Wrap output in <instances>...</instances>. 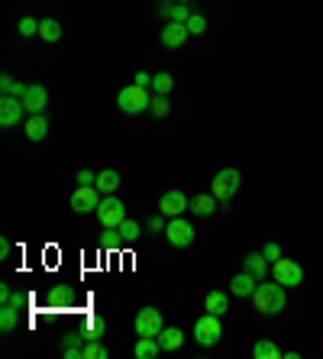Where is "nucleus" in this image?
I'll return each instance as SVG.
<instances>
[{"mask_svg": "<svg viewBox=\"0 0 323 359\" xmlns=\"http://www.w3.org/2000/svg\"><path fill=\"white\" fill-rule=\"evenodd\" d=\"M26 301H30V295H23V291H13L10 295V304H17V308H26Z\"/></svg>", "mask_w": 323, "mask_h": 359, "instance_id": "obj_41", "label": "nucleus"}, {"mask_svg": "<svg viewBox=\"0 0 323 359\" xmlns=\"http://www.w3.org/2000/svg\"><path fill=\"white\" fill-rule=\"evenodd\" d=\"M23 133H26L30 142H42L49 136V117L46 113H30V117L23 120Z\"/></svg>", "mask_w": 323, "mask_h": 359, "instance_id": "obj_13", "label": "nucleus"}, {"mask_svg": "<svg viewBox=\"0 0 323 359\" xmlns=\"http://www.w3.org/2000/svg\"><path fill=\"white\" fill-rule=\"evenodd\" d=\"M262 256H265L268 262H278V259H282V246H278V243H265Z\"/></svg>", "mask_w": 323, "mask_h": 359, "instance_id": "obj_38", "label": "nucleus"}, {"mask_svg": "<svg viewBox=\"0 0 323 359\" xmlns=\"http://www.w3.org/2000/svg\"><path fill=\"white\" fill-rule=\"evenodd\" d=\"M26 117H30V113H26V107H23V98H10V94L0 98V127H3V130L20 127Z\"/></svg>", "mask_w": 323, "mask_h": 359, "instance_id": "obj_9", "label": "nucleus"}, {"mask_svg": "<svg viewBox=\"0 0 323 359\" xmlns=\"http://www.w3.org/2000/svg\"><path fill=\"white\" fill-rule=\"evenodd\" d=\"M98 220H100V227H110V230H117L123 220H127V208H123V201L117 198V194H104L98 204Z\"/></svg>", "mask_w": 323, "mask_h": 359, "instance_id": "obj_5", "label": "nucleus"}, {"mask_svg": "<svg viewBox=\"0 0 323 359\" xmlns=\"http://www.w3.org/2000/svg\"><path fill=\"white\" fill-rule=\"evenodd\" d=\"M204 311H207V314H216V317H223L226 311H230V298H226V291H220V288H210V291H207Z\"/></svg>", "mask_w": 323, "mask_h": 359, "instance_id": "obj_17", "label": "nucleus"}, {"mask_svg": "<svg viewBox=\"0 0 323 359\" xmlns=\"http://www.w3.org/2000/svg\"><path fill=\"white\" fill-rule=\"evenodd\" d=\"M252 304L259 314H265V317H275V314H282L284 304H288V298H284V285H278V282H259L252 291Z\"/></svg>", "mask_w": 323, "mask_h": 359, "instance_id": "obj_1", "label": "nucleus"}, {"mask_svg": "<svg viewBox=\"0 0 323 359\" xmlns=\"http://www.w3.org/2000/svg\"><path fill=\"white\" fill-rule=\"evenodd\" d=\"M75 181H78V185H98V172H91V169H81L78 175H75Z\"/></svg>", "mask_w": 323, "mask_h": 359, "instance_id": "obj_39", "label": "nucleus"}, {"mask_svg": "<svg viewBox=\"0 0 323 359\" xmlns=\"http://www.w3.org/2000/svg\"><path fill=\"white\" fill-rule=\"evenodd\" d=\"M149 88H139V84H127V88H120L117 94V107L129 117H136V113H146L149 110Z\"/></svg>", "mask_w": 323, "mask_h": 359, "instance_id": "obj_3", "label": "nucleus"}, {"mask_svg": "<svg viewBox=\"0 0 323 359\" xmlns=\"http://www.w3.org/2000/svg\"><path fill=\"white\" fill-rule=\"evenodd\" d=\"M100 246H104V250H110V252H117V250H123L127 243H123V237H120V230L104 227V237H100Z\"/></svg>", "mask_w": 323, "mask_h": 359, "instance_id": "obj_31", "label": "nucleus"}, {"mask_svg": "<svg viewBox=\"0 0 323 359\" xmlns=\"http://www.w3.org/2000/svg\"><path fill=\"white\" fill-rule=\"evenodd\" d=\"M252 359H284V353L278 349V343H272V340H259L252 347Z\"/></svg>", "mask_w": 323, "mask_h": 359, "instance_id": "obj_25", "label": "nucleus"}, {"mask_svg": "<svg viewBox=\"0 0 323 359\" xmlns=\"http://www.w3.org/2000/svg\"><path fill=\"white\" fill-rule=\"evenodd\" d=\"M98 204H100L98 185H78L71 191V210L75 214H91V210H98Z\"/></svg>", "mask_w": 323, "mask_h": 359, "instance_id": "obj_10", "label": "nucleus"}, {"mask_svg": "<svg viewBox=\"0 0 323 359\" xmlns=\"http://www.w3.org/2000/svg\"><path fill=\"white\" fill-rule=\"evenodd\" d=\"M120 237H123V243H127V246H129V243H139V239H142V227H139V223H136V220H123V223H120Z\"/></svg>", "mask_w": 323, "mask_h": 359, "instance_id": "obj_29", "label": "nucleus"}, {"mask_svg": "<svg viewBox=\"0 0 323 359\" xmlns=\"http://www.w3.org/2000/svg\"><path fill=\"white\" fill-rule=\"evenodd\" d=\"M194 340H197V347H216L220 340H223V320L216 317V314H204V317H197L194 324Z\"/></svg>", "mask_w": 323, "mask_h": 359, "instance_id": "obj_4", "label": "nucleus"}, {"mask_svg": "<svg viewBox=\"0 0 323 359\" xmlns=\"http://www.w3.org/2000/svg\"><path fill=\"white\" fill-rule=\"evenodd\" d=\"M152 78H156V75H149V71H136V75H133V84H139V88H152Z\"/></svg>", "mask_w": 323, "mask_h": 359, "instance_id": "obj_40", "label": "nucleus"}, {"mask_svg": "<svg viewBox=\"0 0 323 359\" xmlns=\"http://www.w3.org/2000/svg\"><path fill=\"white\" fill-rule=\"evenodd\" d=\"M168 107H172V104H168V94H152V100H149V113H152V117H165Z\"/></svg>", "mask_w": 323, "mask_h": 359, "instance_id": "obj_33", "label": "nucleus"}, {"mask_svg": "<svg viewBox=\"0 0 323 359\" xmlns=\"http://www.w3.org/2000/svg\"><path fill=\"white\" fill-rule=\"evenodd\" d=\"M255 285H259V279H255L252 272H239V275H233L230 279V295H236V298H252Z\"/></svg>", "mask_w": 323, "mask_h": 359, "instance_id": "obj_15", "label": "nucleus"}, {"mask_svg": "<svg viewBox=\"0 0 323 359\" xmlns=\"http://www.w3.org/2000/svg\"><path fill=\"white\" fill-rule=\"evenodd\" d=\"M62 356L65 359H84V337L81 330H71L62 337Z\"/></svg>", "mask_w": 323, "mask_h": 359, "instance_id": "obj_16", "label": "nucleus"}, {"mask_svg": "<svg viewBox=\"0 0 323 359\" xmlns=\"http://www.w3.org/2000/svg\"><path fill=\"white\" fill-rule=\"evenodd\" d=\"M162 13L175 23H187L191 20V3H162Z\"/></svg>", "mask_w": 323, "mask_h": 359, "instance_id": "obj_26", "label": "nucleus"}, {"mask_svg": "<svg viewBox=\"0 0 323 359\" xmlns=\"http://www.w3.org/2000/svg\"><path fill=\"white\" fill-rule=\"evenodd\" d=\"M243 269H246V272H252L255 279L262 282L265 275H272V262L265 259L262 252H249V256L243 259Z\"/></svg>", "mask_w": 323, "mask_h": 359, "instance_id": "obj_18", "label": "nucleus"}, {"mask_svg": "<svg viewBox=\"0 0 323 359\" xmlns=\"http://www.w3.org/2000/svg\"><path fill=\"white\" fill-rule=\"evenodd\" d=\"M10 285H0V304H7V301H10Z\"/></svg>", "mask_w": 323, "mask_h": 359, "instance_id": "obj_43", "label": "nucleus"}, {"mask_svg": "<svg viewBox=\"0 0 323 359\" xmlns=\"http://www.w3.org/2000/svg\"><path fill=\"white\" fill-rule=\"evenodd\" d=\"M165 239L175 246V250H185V246H191L194 243V223L185 217H172L165 227Z\"/></svg>", "mask_w": 323, "mask_h": 359, "instance_id": "obj_8", "label": "nucleus"}, {"mask_svg": "<svg viewBox=\"0 0 323 359\" xmlns=\"http://www.w3.org/2000/svg\"><path fill=\"white\" fill-rule=\"evenodd\" d=\"M239 185H243L239 169H220L214 178H210V194H214L220 204H230V198L239 191Z\"/></svg>", "mask_w": 323, "mask_h": 359, "instance_id": "obj_2", "label": "nucleus"}, {"mask_svg": "<svg viewBox=\"0 0 323 359\" xmlns=\"http://www.w3.org/2000/svg\"><path fill=\"white\" fill-rule=\"evenodd\" d=\"M185 26H187V33H191V36H201V33L207 30V20H204V13H191V20H187Z\"/></svg>", "mask_w": 323, "mask_h": 359, "instance_id": "obj_35", "label": "nucleus"}, {"mask_svg": "<svg viewBox=\"0 0 323 359\" xmlns=\"http://www.w3.org/2000/svg\"><path fill=\"white\" fill-rule=\"evenodd\" d=\"M17 30H20V36H39V20H33V17H23V20L17 23Z\"/></svg>", "mask_w": 323, "mask_h": 359, "instance_id": "obj_36", "label": "nucleus"}, {"mask_svg": "<svg viewBox=\"0 0 323 359\" xmlns=\"http://www.w3.org/2000/svg\"><path fill=\"white\" fill-rule=\"evenodd\" d=\"M158 347H162V353H175V349L185 347V333L178 327H165L158 333Z\"/></svg>", "mask_w": 323, "mask_h": 359, "instance_id": "obj_20", "label": "nucleus"}, {"mask_svg": "<svg viewBox=\"0 0 323 359\" xmlns=\"http://www.w3.org/2000/svg\"><path fill=\"white\" fill-rule=\"evenodd\" d=\"M23 107H26V113H46V107H49V91H46V84H30L26 94H23Z\"/></svg>", "mask_w": 323, "mask_h": 359, "instance_id": "obj_12", "label": "nucleus"}, {"mask_svg": "<svg viewBox=\"0 0 323 359\" xmlns=\"http://www.w3.org/2000/svg\"><path fill=\"white\" fill-rule=\"evenodd\" d=\"M216 208H220V201H216L210 191H207V194H197V198H191V214H194V217H210Z\"/></svg>", "mask_w": 323, "mask_h": 359, "instance_id": "obj_19", "label": "nucleus"}, {"mask_svg": "<svg viewBox=\"0 0 323 359\" xmlns=\"http://www.w3.org/2000/svg\"><path fill=\"white\" fill-rule=\"evenodd\" d=\"M46 304H52V308H65V304H75V291H71L68 285H55V288L46 295Z\"/></svg>", "mask_w": 323, "mask_h": 359, "instance_id": "obj_23", "label": "nucleus"}, {"mask_svg": "<svg viewBox=\"0 0 323 359\" xmlns=\"http://www.w3.org/2000/svg\"><path fill=\"white\" fill-rule=\"evenodd\" d=\"M39 39H46V42H59V39H62V23H59V20H52V17L39 20Z\"/></svg>", "mask_w": 323, "mask_h": 359, "instance_id": "obj_27", "label": "nucleus"}, {"mask_svg": "<svg viewBox=\"0 0 323 359\" xmlns=\"http://www.w3.org/2000/svg\"><path fill=\"white\" fill-rule=\"evenodd\" d=\"M175 3H191V0H175Z\"/></svg>", "mask_w": 323, "mask_h": 359, "instance_id": "obj_44", "label": "nucleus"}, {"mask_svg": "<svg viewBox=\"0 0 323 359\" xmlns=\"http://www.w3.org/2000/svg\"><path fill=\"white\" fill-rule=\"evenodd\" d=\"M272 279L278 282V285H284V288H297V285H304V269H301V262H294V259H278L272 262Z\"/></svg>", "mask_w": 323, "mask_h": 359, "instance_id": "obj_6", "label": "nucleus"}, {"mask_svg": "<svg viewBox=\"0 0 323 359\" xmlns=\"http://www.w3.org/2000/svg\"><path fill=\"white\" fill-rule=\"evenodd\" d=\"M26 88H30V84H23V81L10 78V75H0V91H3V94H10V98H23Z\"/></svg>", "mask_w": 323, "mask_h": 359, "instance_id": "obj_30", "label": "nucleus"}, {"mask_svg": "<svg viewBox=\"0 0 323 359\" xmlns=\"http://www.w3.org/2000/svg\"><path fill=\"white\" fill-rule=\"evenodd\" d=\"M158 210H162L168 220H172V217H181L185 210H191V198H187L185 191H178V188H175V191H165V194L158 198Z\"/></svg>", "mask_w": 323, "mask_h": 359, "instance_id": "obj_11", "label": "nucleus"}, {"mask_svg": "<svg viewBox=\"0 0 323 359\" xmlns=\"http://www.w3.org/2000/svg\"><path fill=\"white\" fill-rule=\"evenodd\" d=\"M104 330H107L104 317H88V324L81 327V337H84V343H91V340H100V337H104Z\"/></svg>", "mask_w": 323, "mask_h": 359, "instance_id": "obj_28", "label": "nucleus"}, {"mask_svg": "<svg viewBox=\"0 0 323 359\" xmlns=\"http://www.w3.org/2000/svg\"><path fill=\"white\" fill-rule=\"evenodd\" d=\"M165 227H168V217L158 210L156 217H149V233H165Z\"/></svg>", "mask_w": 323, "mask_h": 359, "instance_id": "obj_37", "label": "nucleus"}, {"mask_svg": "<svg viewBox=\"0 0 323 359\" xmlns=\"http://www.w3.org/2000/svg\"><path fill=\"white\" fill-rule=\"evenodd\" d=\"M117 188H120V172H113V169L98 172V191L100 194H117Z\"/></svg>", "mask_w": 323, "mask_h": 359, "instance_id": "obj_24", "label": "nucleus"}, {"mask_svg": "<svg viewBox=\"0 0 323 359\" xmlns=\"http://www.w3.org/2000/svg\"><path fill=\"white\" fill-rule=\"evenodd\" d=\"M107 347L100 343V340H91V343H84V359H107Z\"/></svg>", "mask_w": 323, "mask_h": 359, "instance_id": "obj_34", "label": "nucleus"}, {"mask_svg": "<svg viewBox=\"0 0 323 359\" xmlns=\"http://www.w3.org/2000/svg\"><path fill=\"white\" fill-rule=\"evenodd\" d=\"M10 250H13V246H10V239L3 237V239H0V259H7V256H10Z\"/></svg>", "mask_w": 323, "mask_h": 359, "instance_id": "obj_42", "label": "nucleus"}, {"mask_svg": "<svg viewBox=\"0 0 323 359\" xmlns=\"http://www.w3.org/2000/svg\"><path fill=\"white\" fill-rule=\"evenodd\" d=\"M152 91H156V94H172V91H175V78H172L168 71H158L156 78H152Z\"/></svg>", "mask_w": 323, "mask_h": 359, "instance_id": "obj_32", "label": "nucleus"}, {"mask_svg": "<svg viewBox=\"0 0 323 359\" xmlns=\"http://www.w3.org/2000/svg\"><path fill=\"white\" fill-rule=\"evenodd\" d=\"M187 36H191V33H187L185 23L168 20L165 26H162V46H165V49H181L187 42Z\"/></svg>", "mask_w": 323, "mask_h": 359, "instance_id": "obj_14", "label": "nucleus"}, {"mask_svg": "<svg viewBox=\"0 0 323 359\" xmlns=\"http://www.w3.org/2000/svg\"><path fill=\"white\" fill-rule=\"evenodd\" d=\"M133 327H136V337H158V333L165 330L162 311H158V308H142V311H136V317H133Z\"/></svg>", "mask_w": 323, "mask_h": 359, "instance_id": "obj_7", "label": "nucleus"}, {"mask_svg": "<svg viewBox=\"0 0 323 359\" xmlns=\"http://www.w3.org/2000/svg\"><path fill=\"white\" fill-rule=\"evenodd\" d=\"M158 353H162L158 337H139L136 347H133V356H136V359H156Z\"/></svg>", "mask_w": 323, "mask_h": 359, "instance_id": "obj_21", "label": "nucleus"}, {"mask_svg": "<svg viewBox=\"0 0 323 359\" xmlns=\"http://www.w3.org/2000/svg\"><path fill=\"white\" fill-rule=\"evenodd\" d=\"M17 324H20V308L10 304V301H7V304H0V330H3V333H13Z\"/></svg>", "mask_w": 323, "mask_h": 359, "instance_id": "obj_22", "label": "nucleus"}]
</instances>
